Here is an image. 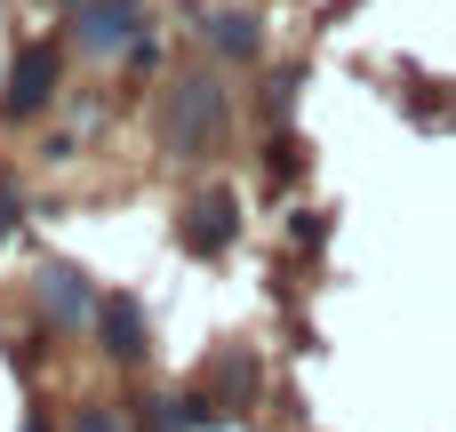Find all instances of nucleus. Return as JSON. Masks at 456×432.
Returning <instances> with one entry per match:
<instances>
[{"label": "nucleus", "instance_id": "1", "mask_svg": "<svg viewBox=\"0 0 456 432\" xmlns=\"http://www.w3.org/2000/svg\"><path fill=\"white\" fill-rule=\"evenodd\" d=\"M216 128H224V88H216L208 72L176 80V88H168V112H160L168 152H176V160H200V152L216 144Z\"/></svg>", "mask_w": 456, "mask_h": 432}, {"label": "nucleus", "instance_id": "2", "mask_svg": "<svg viewBox=\"0 0 456 432\" xmlns=\"http://www.w3.org/2000/svg\"><path fill=\"white\" fill-rule=\"evenodd\" d=\"M56 72H64L56 40H24L16 64H8V96H0V112H8V120H32V112L56 96Z\"/></svg>", "mask_w": 456, "mask_h": 432}, {"label": "nucleus", "instance_id": "3", "mask_svg": "<svg viewBox=\"0 0 456 432\" xmlns=\"http://www.w3.org/2000/svg\"><path fill=\"white\" fill-rule=\"evenodd\" d=\"M184 249H192V257H224V249H232V200H224V192H208V200L184 208Z\"/></svg>", "mask_w": 456, "mask_h": 432}, {"label": "nucleus", "instance_id": "4", "mask_svg": "<svg viewBox=\"0 0 456 432\" xmlns=\"http://www.w3.org/2000/svg\"><path fill=\"white\" fill-rule=\"evenodd\" d=\"M96 337H104L112 361H144V313H136V297H104L96 305Z\"/></svg>", "mask_w": 456, "mask_h": 432}, {"label": "nucleus", "instance_id": "5", "mask_svg": "<svg viewBox=\"0 0 456 432\" xmlns=\"http://www.w3.org/2000/svg\"><path fill=\"white\" fill-rule=\"evenodd\" d=\"M128 32H136V0H88L80 8V40L88 48H120Z\"/></svg>", "mask_w": 456, "mask_h": 432}, {"label": "nucleus", "instance_id": "6", "mask_svg": "<svg viewBox=\"0 0 456 432\" xmlns=\"http://www.w3.org/2000/svg\"><path fill=\"white\" fill-rule=\"evenodd\" d=\"M40 305H48L56 321H88V313H96V297L80 289V273H72V265H48V273H40Z\"/></svg>", "mask_w": 456, "mask_h": 432}, {"label": "nucleus", "instance_id": "7", "mask_svg": "<svg viewBox=\"0 0 456 432\" xmlns=\"http://www.w3.org/2000/svg\"><path fill=\"white\" fill-rule=\"evenodd\" d=\"M208 40H216L224 56H256V16H216Z\"/></svg>", "mask_w": 456, "mask_h": 432}, {"label": "nucleus", "instance_id": "8", "mask_svg": "<svg viewBox=\"0 0 456 432\" xmlns=\"http://www.w3.org/2000/svg\"><path fill=\"white\" fill-rule=\"evenodd\" d=\"M72 432H112V417H104V409H80V425Z\"/></svg>", "mask_w": 456, "mask_h": 432}]
</instances>
